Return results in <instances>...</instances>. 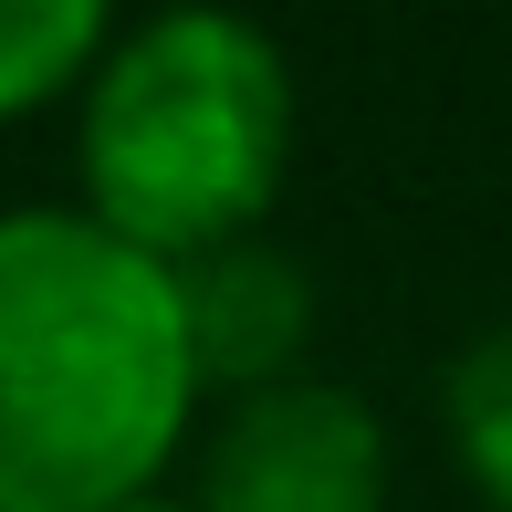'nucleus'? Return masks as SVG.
<instances>
[{
    "label": "nucleus",
    "instance_id": "f257e3e1",
    "mask_svg": "<svg viewBox=\"0 0 512 512\" xmlns=\"http://www.w3.org/2000/svg\"><path fill=\"white\" fill-rule=\"evenodd\" d=\"M199 408L178 272L84 209H0V512H126Z\"/></svg>",
    "mask_w": 512,
    "mask_h": 512
},
{
    "label": "nucleus",
    "instance_id": "f03ea898",
    "mask_svg": "<svg viewBox=\"0 0 512 512\" xmlns=\"http://www.w3.org/2000/svg\"><path fill=\"white\" fill-rule=\"evenodd\" d=\"M84 220L147 262L251 241L293 168V63L230 11H168L84 74Z\"/></svg>",
    "mask_w": 512,
    "mask_h": 512
},
{
    "label": "nucleus",
    "instance_id": "7ed1b4c3",
    "mask_svg": "<svg viewBox=\"0 0 512 512\" xmlns=\"http://www.w3.org/2000/svg\"><path fill=\"white\" fill-rule=\"evenodd\" d=\"M387 502V429L356 387L283 377L262 398H230L199 460L189 512H377Z\"/></svg>",
    "mask_w": 512,
    "mask_h": 512
},
{
    "label": "nucleus",
    "instance_id": "20e7f679",
    "mask_svg": "<svg viewBox=\"0 0 512 512\" xmlns=\"http://www.w3.org/2000/svg\"><path fill=\"white\" fill-rule=\"evenodd\" d=\"M178 324H189V366L199 387H230V398H262V387L293 377L314 335V272L293 262L283 241H220L199 262H178Z\"/></svg>",
    "mask_w": 512,
    "mask_h": 512
},
{
    "label": "nucleus",
    "instance_id": "39448f33",
    "mask_svg": "<svg viewBox=\"0 0 512 512\" xmlns=\"http://www.w3.org/2000/svg\"><path fill=\"white\" fill-rule=\"evenodd\" d=\"M105 63V11L95 0H0V126L53 105Z\"/></svg>",
    "mask_w": 512,
    "mask_h": 512
},
{
    "label": "nucleus",
    "instance_id": "423d86ee",
    "mask_svg": "<svg viewBox=\"0 0 512 512\" xmlns=\"http://www.w3.org/2000/svg\"><path fill=\"white\" fill-rule=\"evenodd\" d=\"M439 418H450V450L471 471V492L492 512H512V324H492V335H471L450 356Z\"/></svg>",
    "mask_w": 512,
    "mask_h": 512
},
{
    "label": "nucleus",
    "instance_id": "0eeeda50",
    "mask_svg": "<svg viewBox=\"0 0 512 512\" xmlns=\"http://www.w3.org/2000/svg\"><path fill=\"white\" fill-rule=\"evenodd\" d=\"M126 512H189V502H126Z\"/></svg>",
    "mask_w": 512,
    "mask_h": 512
}]
</instances>
